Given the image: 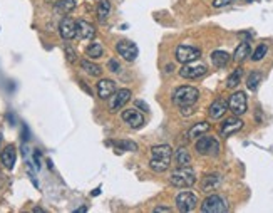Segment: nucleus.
I'll list each match as a JSON object with an SVG mask.
<instances>
[{"instance_id": "f257e3e1", "label": "nucleus", "mask_w": 273, "mask_h": 213, "mask_svg": "<svg viewBox=\"0 0 273 213\" xmlns=\"http://www.w3.org/2000/svg\"><path fill=\"white\" fill-rule=\"evenodd\" d=\"M171 158H173V148L169 145H158L151 148V159L149 168L156 173H164L168 171L171 165Z\"/></svg>"}, {"instance_id": "f03ea898", "label": "nucleus", "mask_w": 273, "mask_h": 213, "mask_svg": "<svg viewBox=\"0 0 273 213\" xmlns=\"http://www.w3.org/2000/svg\"><path fill=\"white\" fill-rule=\"evenodd\" d=\"M169 183L176 188H190L196 183V173L194 170L188 166H178V170H174L169 176Z\"/></svg>"}, {"instance_id": "7ed1b4c3", "label": "nucleus", "mask_w": 273, "mask_h": 213, "mask_svg": "<svg viewBox=\"0 0 273 213\" xmlns=\"http://www.w3.org/2000/svg\"><path fill=\"white\" fill-rule=\"evenodd\" d=\"M199 97V91L193 86H181L173 92V102L178 108H186V106H194Z\"/></svg>"}, {"instance_id": "20e7f679", "label": "nucleus", "mask_w": 273, "mask_h": 213, "mask_svg": "<svg viewBox=\"0 0 273 213\" xmlns=\"http://www.w3.org/2000/svg\"><path fill=\"white\" fill-rule=\"evenodd\" d=\"M194 148H196L198 154H201V156H218V154H219V143H218V139H215L211 136H205V134L198 138Z\"/></svg>"}, {"instance_id": "39448f33", "label": "nucleus", "mask_w": 273, "mask_h": 213, "mask_svg": "<svg viewBox=\"0 0 273 213\" xmlns=\"http://www.w3.org/2000/svg\"><path fill=\"white\" fill-rule=\"evenodd\" d=\"M208 72V67L205 62H199V61H191L188 64H183V67L179 69V76L185 77V79H198V77L205 76Z\"/></svg>"}, {"instance_id": "423d86ee", "label": "nucleus", "mask_w": 273, "mask_h": 213, "mask_svg": "<svg viewBox=\"0 0 273 213\" xmlns=\"http://www.w3.org/2000/svg\"><path fill=\"white\" fill-rule=\"evenodd\" d=\"M228 108L230 111L235 114V116H242V114L246 113L248 109V99H246V94L243 91H236L230 96L228 99Z\"/></svg>"}, {"instance_id": "0eeeda50", "label": "nucleus", "mask_w": 273, "mask_h": 213, "mask_svg": "<svg viewBox=\"0 0 273 213\" xmlns=\"http://www.w3.org/2000/svg\"><path fill=\"white\" fill-rule=\"evenodd\" d=\"M201 212L203 213H225L228 212V205L221 196L210 195L205 202L201 203Z\"/></svg>"}, {"instance_id": "6e6552de", "label": "nucleus", "mask_w": 273, "mask_h": 213, "mask_svg": "<svg viewBox=\"0 0 273 213\" xmlns=\"http://www.w3.org/2000/svg\"><path fill=\"white\" fill-rule=\"evenodd\" d=\"M131 96L133 94L129 89H116V91L111 94V97H109V111L111 113L119 111L126 102L131 99Z\"/></svg>"}, {"instance_id": "1a4fd4ad", "label": "nucleus", "mask_w": 273, "mask_h": 213, "mask_svg": "<svg viewBox=\"0 0 273 213\" xmlns=\"http://www.w3.org/2000/svg\"><path fill=\"white\" fill-rule=\"evenodd\" d=\"M196 205H198V198L194 193H191V191H181V193H178L176 207L179 212H183V213L191 212L196 208Z\"/></svg>"}, {"instance_id": "9d476101", "label": "nucleus", "mask_w": 273, "mask_h": 213, "mask_svg": "<svg viewBox=\"0 0 273 213\" xmlns=\"http://www.w3.org/2000/svg\"><path fill=\"white\" fill-rule=\"evenodd\" d=\"M201 57V51L193 46H178L176 47V61L181 64H188Z\"/></svg>"}, {"instance_id": "9b49d317", "label": "nucleus", "mask_w": 273, "mask_h": 213, "mask_svg": "<svg viewBox=\"0 0 273 213\" xmlns=\"http://www.w3.org/2000/svg\"><path fill=\"white\" fill-rule=\"evenodd\" d=\"M116 51L117 54L123 57L124 61H128V62H134L137 57V46L131 40H119V42L116 44Z\"/></svg>"}, {"instance_id": "f8f14e48", "label": "nucleus", "mask_w": 273, "mask_h": 213, "mask_svg": "<svg viewBox=\"0 0 273 213\" xmlns=\"http://www.w3.org/2000/svg\"><path fill=\"white\" fill-rule=\"evenodd\" d=\"M121 118H123V121L133 129H139L141 126L144 124V116H142L137 109H133V108L124 109L123 114H121Z\"/></svg>"}, {"instance_id": "ddd939ff", "label": "nucleus", "mask_w": 273, "mask_h": 213, "mask_svg": "<svg viewBox=\"0 0 273 213\" xmlns=\"http://www.w3.org/2000/svg\"><path fill=\"white\" fill-rule=\"evenodd\" d=\"M243 126H245V122L240 120L238 116L228 118V120L221 124V129H219V133H221L223 138H228V136H231V134L238 133L240 129H243Z\"/></svg>"}, {"instance_id": "4468645a", "label": "nucleus", "mask_w": 273, "mask_h": 213, "mask_svg": "<svg viewBox=\"0 0 273 213\" xmlns=\"http://www.w3.org/2000/svg\"><path fill=\"white\" fill-rule=\"evenodd\" d=\"M76 35L84 40H91L96 37V27L87 20H77L76 22Z\"/></svg>"}, {"instance_id": "2eb2a0df", "label": "nucleus", "mask_w": 273, "mask_h": 213, "mask_svg": "<svg viewBox=\"0 0 273 213\" xmlns=\"http://www.w3.org/2000/svg\"><path fill=\"white\" fill-rule=\"evenodd\" d=\"M59 34L62 39L71 40L76 37V22L71 17H64L59 24Z\"/></svg>"}, {"instance_id": "dca6fc26", "label": "nucleus", "mask_w": 273, "mask_h": 213, "mask_svg": "<svg viewBox=\"0 0 273 213\" xmlns=\"http://www.w3.org/2000/svg\"><path fill=\"white\" fill-rule=\"evenodd\" d=\"M226 111H228V101L217 99L215 102H211L210 109H208V114H210L211 120H219V118L225 116Z\"/></svg>"}, {"instance_id": "f3484780", "label": "nucleus", "mask_w": 273, "mask_h": 213, "mask_svg": "<svg viewBox=\"0 0 273 213\" xmlns=\"http://www.w3.org/2000/svg\"><path fill=\"white\" fill-rule=\"evenodd\" d=\"M114 91H116V83H114V81L101 79L99 83H97V96H99L101 99H109Z\"/></svg>"}, {"instance_id": "a211bd4d", "label": "nucleus", "mask_w": 273, "mask_h": 213, "mask_svg": "<svg viewBox=\"0 0 273 213\" xmlns=\"http://www.w3.org/2000/svg\"><path fill=\"white\" fill-rule=\"evenodd\" d=\"M219 185H221V178H219V175L211 173V175H206L205 178H203L201 190L205 191V193H213Z\"/></svg>"}, {"instance_id": "6ab92c4d", "label": "nucleus", "mask_w": 273, "mask_h": 213, "mask_svg": "<svg viewBox=\"0 0 273 213\" xmlns=\"http://www.w3.org/2000/svg\"><path fill=\"white\" fill-rule=\"evenodd\" d=\"M0 159H2V165L7 168V170H12L15 165V159H17V153H15V146L9 145L5 146V150L0 153Z\"/></svg>"}, {"instance_id": "aec40b11", "label": "nucleus", "mask_w": 273, "mask_h": 213, "mask_svg": "<svg viewBox=\"0 0 273 213\" xmlns=\"http://www.w3.org/2000/svg\"><path fill=\"white\" fill-rule=\"evenodd\" d=\"M211 62L215 64V67H226L228 64H230V54L225 51H215L211 52Z\"/></svg>"}, {"instance_id": "412c9836", "label": "nucleus", "mask_w": 273, "mask_h": 213, "mask_svg": "<svg viewBox=\"0 0 273 213\" xmlns=\"http://www.w3.org/2000/svg\"><path fill=\"white\" fill-rule=\"evenodd\" d=\"M250 52H251L250 42H242L238 47H236V51L233 54V59L236 61V62H243L246 57H250Z\"/></svg>"}, {"instance_id": "4be33fe9", "label": "nucleus", "mask_w": 273, "mask_h": 213, "mask_svg": "<svg viewBox=\"0 0 273 213\" xmlns=\"http://www.w3.org/2000/svg\"><path fill=\"white\" fill-rule=\"evenodd\" d=\"M210 128H211V126L208 124L206 121L198 122V124H194L193 128H191V129L188 131V138H190V139H196V138H199V136H203V134H206L208 131H210Z\"/></svg>"}, {"instance_id": "5701e85b", "label": "nucleus", "mask_w": 273, "mask_h": 213, "mask_svg": "<svg viewBox=\"0 0 273 213\" xmlns=\"http://www.w3.org/2000/svg\"><path fill=\"white\" fill-rule=\"evenodd\" d=\"M81 67H82V71L87 72L89 76H101L103 74V67L101 65H97L94 62H91L89 59H84V61H81Z\"/></svg>"}, {"instance_id": "b1692460", "label": "nucleus", "mask_w": 273, "mask_h": 213, "mask_svg": "<svg viewBox=\"0 0 273 213\" xmlns=\"http://www.w3.org/2000/svg\"><path fill=\"white\" fill-rule=\"evenodd\" d=\"M74 9H76V0H59L55 3V12H59L62 15L71 14Z\"/></svg>"}, {"instance_id": "393cba45", "label": "nucleus", "mask_w": 273, "mask_h": 213, "mask_svg": "<svg viewBox=\"0 0 273 213\" xmlns=\"http://www.w3.org/2000/svg\"><path fill=\"white\" fill-rule=\"evenodd\" d=\"M242 77H243V69H242V67L235 69V71L231 72L230 76H228V79H226V88H228V89H235L236 86L240 84Z\"/></svg>"}, {"instance_id": "a878e982", "label": "nucleus", "mask_w": 273, "mask_h": 213, "mask_svg": "<svg viewBox=\"0 0 273 213\" xmlns=\"http://www.w3.org/2000/svg\"><path fill=\"white\" fill-rule=\"evenodd\" d=\"M85 54H87V57H91V59H99V57H103L104 54V49L99 42H92V44H89L87 49H85Z\"/></svg>"}, {"instance_id": "bb28decb", "label": "nucleus", "mask_w": 273, "mask_h": 213, "mask_svg": "<svg viewBox=\"0 0 273 213\" xmlns=\"http://www.w3.org/2000/svg\"><path fill=\"white\" fill-rule=\"evenodd\" d=\"M109 12H111V2H109V0H101L99 5H97V19H99L101 22H104V20L108 19Z\"/></svg>"}, {"instance_id": "cd10ccee", "label": "nucleus", "mask_w": 273, "mask_h": 213, "mask_svg": "<svg viewBox=\"0 0 273 213\" xmlns=\"http://www.w3.org/2000/svg\"><path fill=\"white\" fill-rule=\"evenodd\" d=\"M176 163L178 166H188L191 163V154L188 153L186 148H179L176 151Z\"/></svg>"}, {"instance_id": "c85d7f7f", "label": "nucleus", "mask_w": 273, "mask_h": 213, "mask_svg": "<svg viewBox=\"0 0 273 213\" xmlns=\"http://www.w3.org/2000/svg\"><path fill=\"white\" fill-rule=\"evenodd\" d=\"M260 83H262V72L253 71L250 76H248L246 86H248V89H250V91H256V88H258Z\"/></svg>"}, {"instance_id": "c756f323", "label": "nucleus", "mask_w": 273, "mask_h": 213, "mask_svg": "<svg viewBox=\"0 0 273 213\" xmlns=\"http://www.w3.org/2000/svg\"><path fill=\"white\" fill-rule=\"evenodd\" d=\"M267 52H268V46H267V44H260V46L255 49L253 54H251V61L258 62V61H262L263 57L267 56Z\"/></svg>"}, {"instance_id": "7c9ffc66", "label": "nucleus", "mask_w": 273, "mask_h": 213, "mask_svg": "<svg viewBox=\"0 0 273 213\" xmlns=\"http://www.w3.org/2000/svg\"><path fill=\"white\" fill-rule=\"evenodd\" d=\"M114 146L121 148V151H137V145L133 141H117L114 143Z\"/></svg>"}, {"instance_id": "2f4dec72", "label": "nucleus", "mask_w": 273, "mask_h": 213, "mask_svg": "<svg viewBox=\"0 0 273 213\" xmlns=\"http://www.w3.org/2000/svg\"><path fill=\"white\" fill-rule=\"evenodd\" d=\"M64 51H66V57H67L69 62H76V61H77V52H76V49H72V47L67 44V46L64 47Z\"/></svg>"}, {"instance_id": "473e14b6", "label": "nucleus", "mask_w": 273, "mask_h": 213, "mask_svg": "<svg viewBox=\"0 0 273 213\" xmlns=\"http://www.w3.org/2000/svg\"><path fill=\"white\" fill-rule=\"evenodd\" d=\"M236 0H213V7L215 9H221V7H226V5H231V3H235Z\"/></svg>"}, {"instance_id": "72a5a7b5", "label": "nucleus", "mask_w": 273, "mask_h": 213, "mask_svg": "<svg viewBox=\"0 0 273 213\" xmlns=\"http://www.w3.org/2000/svg\"><path fill=\"white\" fill-rule=\"evenodd\" d=\"M108 67L109 69H111V72H119V62H117V61L116 59H111V61H109V62H108Z\"/></svg>"}, {"instance_id": "f704fd0d", "label": "nucleus", "mask_w": 273, "mask_h": 213, "mask_svg": "<svg viewBox=\"0 0 273 213\" xmlns=\"http://www.w3.org/2000/svg\"><path fill=\"white\" fill-rule=\"evenodd\" d=\"M193 109H194V106H186V108H179V111H181L183 116H191V114H193Z\"/></svg>"}, {"instance_id": "c9c22d12", "label": "nucleus", "mask_w": 273, "mask_h": 213, "mask_svg": "<svg viewBox=\"0 0 273 213\" xmlns=\"http://www.w3.org/2000/svg\"><path fill=\"white\" fill-rule=\"evenodd\" d=\"M171 212V208L168 207H156L154 208V213H169Z\"/></svg>"}, {"instance_id": "e433bc0d", "label": "nucleus", "mask_w": 273, "mask_h": 213, "mask_svg": "<svg viewBox=\"0 0 273 213\" xmlns=\"http://www.w3.org/2000/svg\"><path fill=\"white\" fill-rule=\"evenodd\" d=\"M136 106H139V108H142L144 111H149L148 104H146V102H142V101H136Z\"/></svg>"}, {"instance_id": "4c0bfd02", "label": "nucleus", "mask_w": 273, "mask_h": 213, "mask_svg": "<svg viewBox=\"0 0 273 213\" xmlns=\"http://www.w3.org/2000/svg\"><path fill=\"white\" fill-rule=\"evenodd\" d=\"M99 191H101V190H99V188H96V190H94V191H92V195H94V196H96V195H99Z\"/></svg>"}, {"instance_id": "58836bf2", "label": "nucleus", "mask_w": 273, "mask_h": 213, "mask_svg": "<svg viewBox=\"0 0 273 213\" xmlns=\"http://www.w3.org/2000/svg\"><path fill=\"white\" fill-rule=\"evenodd\" d=\"M245 2H253V0H245Z\"/></svg>"}, {"instance_id": "ea45409f", "label": "nucleus", "mask_w": 273, "mask_h": 213, "mask_svg": "<svg viewBox=\"0 0 273 213\" xmlns=\"http://www.w3.org/2000/svg\"><path fill=\"white\" fill-rule=\"evenodd\" d=\"M0 141H2V136H0Z\"/></svg>"}]
</instances>
